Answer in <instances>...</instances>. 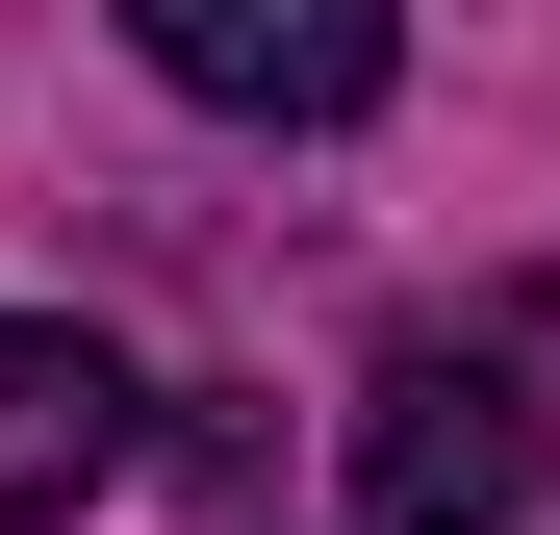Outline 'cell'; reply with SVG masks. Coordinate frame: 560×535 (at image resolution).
<instances>
[{
    "instance_id": "cell-1",
    "label": "cell",
    "mask_w": 560,
    "mask_h": 535,
    "mask_svg": "<svg viewBox=\"0 0 560 535\" xmlns=\"http://www.w3.org/2000/svg\"><path fill=\"white\" fill-rule=\"evenodd\" d=\"M560 460V383H535V306L510 332H408L357 383V535H510Z\"/></svg>"
},
{
    "instance_id": "cell-2",
    "label": "cell",
    "mask_w": 560,
    "mask_h": 535,
    "mask_svg": "<svg viewBox=\"0 0 560 535\" xmlns=\"http://www.w3.org/2000/svg\"><path fill=\"white\" fill-rule=\"evenodd\" d=\"M128 51L230 128H357L408 77V0H128Z\"/></svg>"
},
{
    "instance_id": "cell-3",
    "label": "cell",
    "mask_w": 560,
    "mask_h": 535,
    "mask_svg": "<svg viewBox=\"0 0 560 535\" xmlns=\"http://www.w3.org/2000/svg\"><path fill=\"white\" fill-rule=\"evenodd\" d=\"M128 357L103 332H51V306H0V535H51V510H103L128 485Z\"/></svg>"
}]
</instances>
